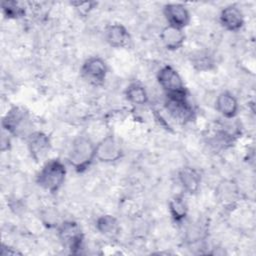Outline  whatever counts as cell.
I'll list each match as a JSON object with an SVG mask.
<instances>
[{
	"label": "cell",
	"mask_w": 256,
	"mask_h": 256,
	"mask_svg": "<svg viewBox=\"0 0 256 256\" xmlns=\"http://www.w3.org/2000/svg\"><path fill=\"white\" fill-rule=\"evenodd\" d=\"M219 21L221 26L229 32L240 31L245 23L244 15L239 7L236 5L225 6L219 15Z\"/></svg>",
	"instance_id": "cell-12"
},
{
	"label": "cell",
	"mask_w": 256,
	"mask_h": 256,
	"mask_svg": "<svg viewBox=\"0 0 256 256\" xmlns=\"http://www.w3.org/2000/svg\"><path fill=\"white\" fill-rule=\"evenodd\" d=\"M67 175L65 164L58 158L47 160L36 175V183L43 190L54 194L63 186Z\"/></svg>",
	"instance_id": "cell-2"
},
{
	"label": "cell",
	"mask_w": 256,
	"mask_h": 256,
	"mask_svg": "<svg viewBox=\"0 0 256 256\" xmlns=\"http://www.w3.org/2000/svg\"><path fill=\"white\" fill-rule=\"evenodd\" d=\"M157 82L166 96L188 95V90L179 72L171 65L162 66L157 72Z\"/></svg>",
	"instance_id": "cell-4"
},
{
	"label": "cell",
	"mask_w": 256,
	"mask_h": 256,
	"mask_svg": "<svg viewBox=\"0 0 256 256\" xmlns=\"http://www.w3.org/2000/svg\"><path fill=\"white\" fill-rule=\"evenodd\" d=\"M3 15L8 19H18L25 15V7L18 1H3L1 3Z\"/></svg>",
	"instance_id": "cell-21"
},
{
	"label": "cell",
	"mask_w": 256,
	"mask_h": 256,
	"mask_svg": "<svg viewBox=\"0 0 256 256\" xmlns=\"http://www.w3.org/2000/svg\"><path fill=\"white\" fill-rule=\"evenodd\" d=\"M0 254L2 256H7V255H21L22 253L19 252L18 250H16L15 248H13V247H10L8 245L2 244V248H1Z\"/></svg>",
	"instance_id": "cell-23"
},
{
	"label": "cell",
	"mask_w": 256,
	"mask_h": 256,
	"mask_svg": "<svg viewBox=\"0 0 256 256\" xmlns=\"http://www.w3.org/2000/svg\"><path fill=\"white\" fill-rule=\"evenodd\" d=\"M239 188L232 180H222L215 190V196L224 209H233L239 200Z\"/></svg>",
	"instance_id": "cell-11"
},
{
	"label": "cell",
	"mask_w": 256,
	"mask_h": 256,
	"mask_svg": "<svg viewBox=\"0 0 256 256\" xmlns=\"http://www.w3.org/2000/svg\"><path fill=\"white\" fill-rule=\"evenodd\" d=\"M178 180L184 191L189 194H195L200 188L202 175L196 168L186 166L178 172Z\"/></svg>",
	"instance_id": "cell-16"
},
{
	"label": "cell",
	"mask_w": 256,
	"mask_h": 256,
	"mask_svg": "<svg viewBox=\"0 0 256 256\" xmlns=\"http://www.w3.org/2000/svg\"><path fill=\"white\" fill-rule=\"evenodd\" d=\"M57 234L62 245L71 253L80 252L84 243V233L79 223L73 220L63 221L57 228Z\"/></svg>",
	"instance_id": "cell-5"
},
{
	"label": "cell",
	"mask_w": 256,
	"mask_h": 256,
	"mask_svg": "<svg viewBox=\"0 0 256 256\" xmlns=\"http://www.w3.org/2000/svg\"><path fill=\"white\" fill-rule=\"evenodd\" d=\"M104 38L113 48H125L131 42L128 29L121 23H111L105 27Z\"/></svg>",
	"instance_id": "cell-13"
},
{
	"label": "cell",
	"mask_w": 256,
	"mask_h": 256,
	"mask_svg": "<svg viewBox=\"0 0 256 256\" xmlns=\"http://www.w3.org/2000/svg\"><path fill=\"white\" fill-rule=\"evenodd\" d=\"M25 139L28 151L33 160L40 162L47 157L51 149V141L46 133L42 131H33Z\"/></svg>",
	"instance_id": "cell-9"
},
{
	"label": "cell",
	"mask_w": 256,
	"mask_h": 256,
	"mask_svg": "<svg viewBox=\"0 0 256 256\" xmlns=\"http://www.w3.org/2000/svg\"><path fill=\"white\" fill-rule=\"evenodd\" d=\"M71 5L78 11V13L82 16H87L96 6V2L91 1H85V2H71Z\"/></svg>",
	"instance_id": "cell-22"
},
{
	"label": "cell",
	"mask_w": 256,
	"mask_h": 256,
	"mask_svg": "<svg viewBox=\"0 0 256 256\" xmlns=\"http://www.w3.org/2000/svg\"><path fill=\"white\" fill-rule=\"evenodd\" d=\"M191 65L194 67L195 70L202 72V71H209L213 69L215 65V61L213 56L204 50H199L191 55L190 58Z\"/></svg>",
	"instance_id": "cell-20"
},
{
	"label": "cell",
	"mask_w": 256,
	"mask_h": 256,
	"mask_svg": "<svg viewBox=\"0 0 256 256\" xmlns=\"http://www.w3.org/2000/svg\"><path fill=\"white\" fill-rule=\"evenodd\" d=\"M125 97L131 104L136 106H143L149 100L145 86L139 82H132L126 87Z\"/></svg>",
	"instance_id": "cell-18"
},
{
	"label": "cell",
	"mask_w": 256,
	"mask_h": 256,
	"mask_svg": "<svg viewBox=\"0 0 256 256\" xmlns=\"http://www.w3.org/2000/svg\"><path fill=\"white\" fill-rule=\"evenodd\" d=\"M160 40L167 50L176 51L183 47L186 35L183 29L167 25L160 32Z\"/></svg>",
	"instance_id": "cell-15"
},
{
	"label": "cell",
	"mask_w": 256,
	"mask_h": 256,
	"mask_svg": "<svg viewBox=\"0 0 256 256\" xmlns=\"http://www.w3.org/2000/svg\"><path fill=\"white\" fill-rule=\"evenodd\" d=\"M168 210L171 218L176 223H181L185 220L188 214V205L182 195H176L169 200Z\"/></svg>",
	"instance_id": "cell-19"
},
{
	"label": "cell",
	"mask_w": 256,
	"mask_h": 256,
	"mask_svg": "<svg viewBox=\"0 0 256 256\" xmlns=\"http://www.w3.org/2000/svg\"><path fill=\"white\" fill-rule=\"evenodd\" d=\"M123 156V149L118 139L107 135L96 144V159L103 163H114Z\"/></svg>",
	"instance_id": "cell-8"
},
{
	"label": "cell",
	"mask_w": 256,
	"mask_h": 256,
	"mask_svg": "<svg viewBox=\"0 0 256 256\" xmlns=\"http://www.w3.org/2000/svg\"><path fill=\"white\" fill-rule=\"evenodd\" d=\"M215 108L223 118L231 120L238 114L239 103L234 94L229 91H222L216 97Z\"/></svg>",
	"instance_id": "cell-14"
},
{
	"label": "cell",
	"mask_w": 256,
	"mask_h": 256,
	"mask_svg": "<svg viewBox=\"0 0 256 256\" xmlns=\"http://www.w3.org/2000/svg\"><path fill=\"white\" fill-rule=\"evenodd\" d=\"M82 77L92 85H102L108 74V65L106 61L99 56H92L87 58L81 68Z\"/></svg>",
	"instance_id": "cell-7"
},
{
	"label": "cell",
	"mask_w": 256,
	"mask_h": 256,
	"mask_svg": "<svg viewBox=\"0 0 256 256\" xmlns=\"http://www.w3.org/2000/svg\"><path fill=\"white\" fill-rule=\"evenodd\" d=\"M163 15L167 25L184 29L190 24L191 14L182 3H167L163 6Z\"/></svg>",
	"instance_id": "cell-10"
},
{
	"label": "cell",
	"mask_w": 256,
	"mask_h": 256,
	"mask_svg": "<svg viewBox=\"0 0 256 256\" xmlns=\"http://www.w3.org/2000/svg\"><path fill=\"white\" fill-rule=\"evenodd\" d=\"M165 108L168 114L179 123L191 122L195 118V110L188 100V95L166 96Z\"/></svg>",
	"instance_id": "cell-6"
},
{
	"label": "cell",
	"mask_w": 256,
	"mask_h": 256,
	"mask_svg": "<svg viewBox=\"0 0 256 256\" xmlns=\"http://www.w3.org/2000/svg\"><path fill=\"white\" fill-rule=\"evenodd\" d=\"M96 160V144L87 136H77L71 143L67 161L78 173L85 172Z\"/></svg>",
	"instance_id": "cell-1"
},
{
	"label": "cell",
	"mask_w": 256,
	"mask_h": 256,
	"mask_svg": "<svg viewBox=\"0 0 256 256\" xmlns=\"http://www.w3.org/2000/svg\"><path fill=\"white\" fill-rule=\"evenodd\" d=\"M96 230L103 236L114 238L119 235L120 223L118 219L110 214H103L95 221Z\"/></svg>",
	"instance_id": "cell-17"
},
{
	"label": "cell",
	"mask_w": 256,
	"mask_h": 256,
	"mask_svg": "<svg viewBox=\"0 0 256 256\" xmlns=\"http://www.w3.org/2000/svg\"><path fill=\"white\" fill-rule=\"evenodd\" d=\"M4 132L15 137L26 138L32 130V118L28 110L22 106H13L3 116L1 121Z\"/></svg>",
	"instance_id": "cell-3"
}]
</instances>
